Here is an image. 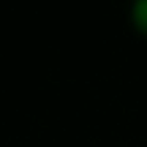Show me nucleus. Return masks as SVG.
I'll return each instance as SVG.
<instances>
[{"mask_svg":"<svg viewBox=\"0 0 147 147\" xmlns=\"http://www.w3.org/2000/svg\"><path fill=\"white\" fill-rule=\"evenodd\" d=\"M128 16H131V27L147 41V0H136L131 5V14Z\"/></svg>","mask_w":147,"mask_h":147,"instance_id":"obj_1","label":"nucleus"}]
</instances>
